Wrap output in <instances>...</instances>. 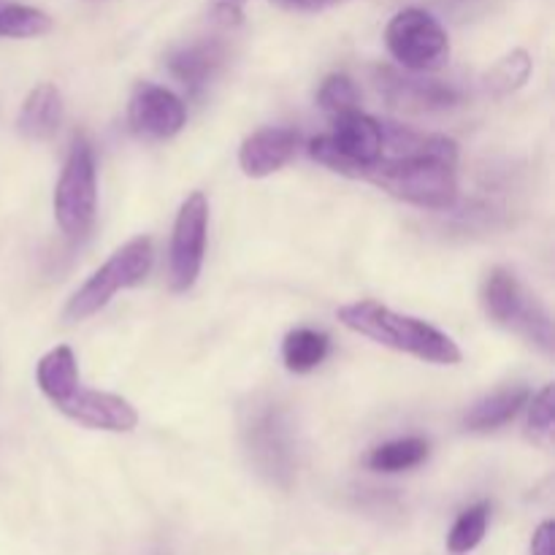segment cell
I'll use <instances>...</instances> for the list:
<instances>
[{"mask_svg": "<svg viewBox=\"0 0 555 555\" xmlns=\"http://www.w3.org/2000/svg\"><path fill=\"white\" fill-rule=\"evenodd\" d=\"M336 318L350 331L377 341V345L390 347V350L406 352V356L421 358L426 363H437V366L461 363L459 345L448 334L428 325L426 320L399 314L377 301L347 304L336 312Z\"/></svg>", "mask_w": 555, "mask_h": 555, "instance_id": "obj_1", "label": "cell"}, {"mask_svg": "<svg viewBox=\"0 0 555 555\" xmlns=\"http://www.w3.org/2000/svg\"><path fill=\"white\" fill-rule=\"evenodd\" d=\"M459 152H431V155L377 160L363 168L361 179L385 190L404 204L421 209H450L459 198Z\"/></svg>", "mask_w": 555, "mask_h": 555, "instance_id": "obj_2", "label": "cell"}, {"mask_svg": "<svg viewBox=\"0 0 555 555\" xmlns=\"http://www.w3.org/2000/svg\"><path fill=\"white\" fill-rule=\"evenodd\" d=\"M152 238L150 236H135L130 238L125 247H119L79 291L70 296L68 307H65L63 318L68 323H81V320L92 318L101 312L119 291H130L139 287L141 282L150 276L152 271Z\"/></svg>", "mask_w": 555, "mask_h": 555, "instance_id": "obj_3", "label": "cell"}, {"mask_svg": "<svg viewBox=\"0 0 555 555\" xmlns=\"http://www.w3.org/2000/svg\"><path fill=\"white\" fill-rule=\"evenodd\" d=\"M309 155L341 177L361 179L363 168L383 155V125L361 108L334 117V130L309 141Z\"/></svg>", "mask_w": 555, "mask_h": 555, "instance_id": "obj_4", "label": "cell"}, {"mask_svg": "<svg viewBox=\"0 0 555 555\" xmlns=\"http://www.w3.org/2000/svg\"><path fill=\"white\" fill-rule=\"evenodd\" d=\"M98 211V171L92 146L76 139L54 188V220L68 238L90 233Z\"/></svg>", "mask_w": 555, "mask_h": 555, "instance_id": "obj_5", "label": "cell"}, {"mask_svg": "<svg viewBox=\"0 0 555 555\" xmlns=\"http://www.w3.org/2000/svg\"><path fill=\"white\" fill-rule=\"evenodd\" d=\"M385 47L390 57L412 74H428L448 63L450 38L434 14L404 9L385 27Z\"/></svg>", "mask_w": 555, "mask_h": 555, "instance_id": "obj_6", "label": "cell"}, {"mask_svg": "<svg viewBox=\"0 0 555 555\" xmlns=\"http://www.w3.org/2000/svg\"><path fill=\"white\" fill-rule=\"evenodd\" d=\"M482 307L496 325L518 331L526 339L551 352L553 328L545 309L524 291L518 276L507 269H493L482 285Z\"/></svg>", "mask_w": 555, "mask_h": 555, "instance_id": "obj_7", "label": "cell"}, {"mask_svg": "<svg viewBox=\"0 0 555 555\" xmlns=\"http://www.w3.org/2000/svg\"><path fill=\"white\" fill-rule=\"evenodd\" d=\"M244 444L255 469L274 486L287 488L293 480V448L285 415L276 404L263 401L247 412L244 421Z\"/></svg>", "mask_w": 555, "mask_h": 555, "instance_id": "obj_8", "label": "cell"}, {"mask_svg": "<svg viewBox=\"0 0 555 555\" xmlns=\"http://www.w3.org/2000/svg\"><path fill=\"white\" fill-rule=\"evenodd\" d=\"M206 233H209V201L198 190L184 198L173 220L171 247H168V280L173 293H188L198 282L204 269Z\"/></svg>", "mask_w": 555, "mask_h": 555, "instance_id": "obj_9", "label": "cell"}, {"mask_svg": "<svg viewBox=\"0 0 555 555\" xmlns=\"http://www.w3.org/2000/svg\"><path fill=\"white\" fill-rule=\"evenodd\" d=\"M188 122V108L179 95L160 85L141 81L128 103V125L135 135L152 141H166L177 135Z\"/></svg>", "mask_w": 555, "mask_h": 555, "instance_id": "obj_10", "label": "cell"}, {"mask_svg": "<svg viewBox=\"0 0 555 555\" xmlns=\"http://www.w3.org/2000/svg\"><path fill=\"white\" fill-rule=\"evenodd\" d=\"M374 81H377V90L390 106L404 108V112L426 114V112H444V108H453L461 101L459 90L444 81L434 79H421L412 70L401 74L399 68H383L374 70Z\"/></svg>", "mask_w": 555, "mask_h": 555, "instance_id": "obj_11", "label": "cell"}, {"mask_svg": "<svg viewBox=\"0 0 555 555\" xmlns=\"http://www.w3.org/2000/svg\"><path fill=\"white\" fill-rule=\"evenodd\" d=\"M54 406L65 417H70L79 426L92 428V431L128 434L139 426V412H135V406L128 399L117 393L81 388V383Z\"/></svg>", "mask_w": 555, "mask_h": 555, "instance_id": "obj_12", "label": "cell"}, {"mask_svg": "<svg viewBox=\"0 0 555 555\" xmlns=\"http://www.w3.org/2000/svg\"><path fill=\"white\" fill-rule=\"evenodd\" d=\"M298 133L293 128H260L242 141L238 166L249 179H263L276 173L296 155Z\"/></svg>", "mask_w": 555, "mask_h": 555, "instance_id": "obj_13", "label": "cell"}, {"mask_svg": "<svg viewBox=\"0 0 555 555\" xmlns=\"http://www.w3.org/2000/svg\"><path fill=\"white\" fill-rule=\"evenodd\" d=\"M222 63H225V47L220 41H195L168 57V70L190 95H198L215 79Z\"/></svg>", "mask_w": 555, "mask_h": 555, "instance_id": "obj_14", "label": "cell"}, {"mask_svg": "<svg viewBox=\"0 0 555 555\" xmlns=\"http://www.w3.org/2000/svg\"><path fill=\"white\" fill-rule=\"evenodd\" d=\"M63 122V98L60 90L49 81L33 87L16 117V130L30 141L52 139Z\"/></svg>", "mask_w": 555, "mask_h": 555, "instance_id": "obj_15", "label": "cell"}, {"mask_svg": "<svg viewBox=\"0 0 555 555\" xmlns=\"http://www.w3.org/2000/svg\"><path fill=\"white\" fill-rule=\"evenodd\" d=\"M529 399L531 393L524 385H509V388L496 390V393L486 396L475 406H469V412L464 415V428L475 434L496 431V428L515 421V415L529 404Z\"/></svg>", "mask_w": 555, "mask_h": 555, "instance_id": "obj_16", "label": "cell"}, {"mask_svg": "<svg viewBox=\"0 0 555 555\" xmlns=\"http://www.w3.org/2000/svg\"><path fill=\"white\" fill-rule=\"evenodd\" d=\"M36 379H38V388H41V393L47 396L52 404H60V401H63L65 396H68L70 390L81 383L74 350L65 345L49 350L47 356L38 361Z\"/></svg>", "mask_w": 555, "mask_h": 555, "instance_id": "obj_17", "label": "cell"}, {"mask_svg": "<svg viewBox=\"0 0 555 555\" xmlns=\"http://www.w3.org/2000/svg\"><path fill=\"white\" fill-rule=\"evenodd\" d=\"M328 347V336L320 334V331L296 328L285 336V341H282V361H285L287 372L309 374L325 361Z\"/></svg>", "mask_w": 555, "mask_h": 555, "instance_id": "obj_18", "label": "cell"}, {"mask_svg": "<svg viewBox=\"0 0 555 555\" xmlns=\"http://www.w3.org/2000/svg\"><path fill=\"white\" fill-rule=\"evenodd\" d=\"M428 459V442L421 437L396 439V442L379 444L369 455V469L385 472V475H396V472H406L421 466Z\"/></svg>", "mask_w": 555, "mask_h": 555, "instance_id": "obj_19", "label": "cell"}, {"mask_svg": "<svg viewBox=\"0 0 555 555\" xmlns=\"http://www.w3.org/2000/svg\"><path fill=\"white\" fill-rule=\"evenodd\" d=\"M52 30V16L36 5L0 0V38H38Z\"/></svg>", "mask_w": 555, "mask_h": 555, "instance_id": "obj_20", "label": "cell"}, {"mask_svg": "<svg viewBox=\"0 0 555 555\" xmlns=\"http://www.w3.org/2000/svg\"><path fill=\"white\" fill-rule=\"evenodd\" d=\"M488 518H491V507H488L486 502L464 509V513L459 515V520L453 524V529H450V537H448L450 553L464 555L475 551V547L482 542V537H486Z\"/></svg>", "mask_w": 555, "mask_h": 555, "instance_id": "obj_21", "label": "cell"}, {"mask_svg": "<svg viewBox=\"0 0 555 555\" xmlns=\"http://www.w3.org/2000/svg\"><path fill=\"white\" fill-rule=\"evenodd\" d=\"M529 74H531L529 54H526L524 49H515V52H509L507 57H502L496 65H493L491 74H488V87L496 90L499 95H507V92H515L518 87H524L526 79H529Z\"/></svg>", "mask_w": 555, "mask_h": 555, "instance_id": "obj_22", "label": "cell"}, {"mask_svg": "<svg viewBox=\"0 0 555 555\" xmlns=\"http://www.w3.org/2000/svg\"><path fill=\"white\" fill-rule=\"evenodd\" d=\"M318 103L325 114H331V117H339V114L358 108V87L352 85L350 76L331 74L328 79L320 85Z\"/></svg>", "mask_w": 555, "mask_h": 555, "instance_id": "obj_23", "label": "cell"}, {"mask_svg": "<svg viewBox=\"0 0 555 555\" xmlns=\"http://www.w3.org/2000/svg\"><path fill=\"white\" fill-rule=\"evenodd\" d=\"M553 385H545L529 404V428L537 439H547L553 434Z\"/></svg>", "mask_w": 555, "mask_h": 555, "instance_id": "obj_24", "label": "cell"}, {"mask_svg": "<svg viewBox=\"0 0 555 555\" xmlns=\"http://www.w3.org/2000/svg\"><path fill=\"white\" fill-rule=\"evenodd\" d=\"M531 555H555L553 520H545V524L534 531V540H531Z\"/></svg>", "mask_w": 555, "mask_h": 555, "instance_id": "obj_25", "label": "cell"}, {"mask_svg": "<svg viewBox=\"0 0 555 555\" xmlns=\"http://www.w3.org/2000/svg\"><path fill=\"white\" fill-rule=\"evenodd\" d=\"M271 3L285 11H323L328 5L345 3V0H271Z\"/></svg>", "mask_w": 555, "mask_h": 555, "instance_id": "obj_26", "label": "cell"}, {"mask_svg": "<svg viewBox=\"0 0 555 555\" xmlns=\"http://www.w3.org/2000/svg\"><path fill=\"white\" fill-rule=\"evenodd\" d=\"M217 5H236V9H242L244 3H247V0H215Z\"/></svg>", "mask_w": 555, "mask_h": 555, "instance_id": "obj_27", "label": "cell"}]
</instances>
